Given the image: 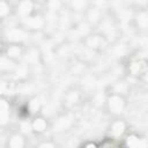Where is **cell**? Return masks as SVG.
I'll return each mask as SVG.
<instances>
[{
	"instance_id": "obj_1",
	"label": "cell",
	"mask_w": 148,
	"mask_h": 148,
	"mask_svg": "<svg viewBox=\"0 0 148 148\" xmlns=\"http://www.w3.org/2000/svg\"><path fill=\"white\" fill-rule=\"evenodd\" d=\"M108 106L112 113H120L125 108V101L119 94H113L108 99Z\"/></svg>"
},
{
	"instance_id": "obj_2",
	"label": "cell",
	"mask_w": 148,
	"mask_h": 148,
	"mask_svg": "<svg viewBox=\"0 0 148 148\" xmlns=\"http://www.w3.org/2000/svg\"><path fill=\"white\" fill-rule=\"evenodd\" d=\"M6 37L7 40L10 42V44H18L27 38V31L22 28H13L7 31Z\"/></svg>"
},
{
	"instance_id": "obj_3",
	"label": "cell",
	"mask_w": 148,
	"mask_h": 148,
	"mask_svg": "<svg viewBox=\"0 0 148 148\" xmlns=\"http://www.w3.org/2000/svg\"><path fill=\"white\" fill-rule=\"evenodd\" d=\"M23 25L25 29L38 30L44 25V20L40 16H28L23 18Z\"/></svg>"
},
{
	"instance_id": "obj_4",
	"label": "cell",
	"mask_w": 148,
	"mask_h": 148,
	"mask_svg": "<svg viewBox=\"0 0 148 148\" xmlns=\"http://www.w3.org/2000/svg\"><path fill=\"white\" fill-rule=\"evenodd\" d=\"M5 56L14 61L17 60L22 56V49H21L20 44H8V46L6 47V51H5Z\"/></svg>"
},
{
	"instance_id": "obj_5",
	"label": "cell",
	"mask_w": 148,
	"mask_h": 148,
	"mask_svg": "<svg viewBox=\"0 0 148 148\" xmlns=\"http://www.w3.org/2000/svg\"><path fill=\"white\" fill-rule=\"evenodd\" d=\"M9 120V104L2 97L0 101V124L3 126Z\"/></svg>"
},
{
	"instance_id": "obj_6",
	"label": "cell",
	"mask_w": 148,
	"mask_h": 148,
	"mask_svg": "<svg viewBox=\"0 0 148 148\" xmlns=\"http://www.w3.org/2000/svg\"><path fill=\"white\" fill-rule=\"evenodd\" d=\"M126 143H127V147L128 148H147V141L143 140V139H140L139 136L136 135H130L126 140Z\"/></svg>"
},
{
	"instance_id": "obj_7",
	"label": "cell",
	"mask_w": 148,
	"mask_h": 148,
	"mask_svg": "<svg viewBox=\"0 0 148 148\" xmlns=\"http://www.w3.org/2000/svg\"><path fill=\"white\" fill-rule=\"evenodd\" d=\"M32 8H34V5H32L31 1H21L17 5V13L24 18V17L30 16V13L32 12Z\"/></svg>"
},
{
	"instance_id": "obj_8",
	"label": "cell",
	"mask_w": 148,
	"mask_h": 148,
	"mask_svg": "<svg viewBox=\"0 0 148 148\" xmlns=\"http://www.w3.org/2000/svg\"><path fill=\"white\" fill-rule=\"evenodd\" d=\"M105 44V39L101 35H94L88 38V46L91 49H99Z\"/></svg>"
},
{
	"instance_id": "obj_9",
	"label": "cell",
	"mask_w": 148,
	"mask_h": 148,
	"mask_svg": "<svg viewBox=\"0 0 148 148\" xmlns=\"http://www.w3.org/2000/svg\"><path fill=\"white\" fill-rule=\"evenodd\" d=\"M0 68L1 71L3 72H9V71H13L16 68V65H15V61L9 59L8 57H6L5 54L1 57L0 59Z\"/></svg>"
},
{
	"instance_id": "obj_10",
	"label": "cell",
	"mask_w": 148,
	"mask_h": 148,
	"mask_svg": "<svg viewBox=\"0 0 148 148\" xmlns=\"http://www.w3.org/2000/svg\"><path fill=\"white\" fill-rule=\"evenodd\" d=\"M24 146V139L21 134H14L8 140V147L7 148H23Z\"/></svg>"
},
{
	"instance_id": "obj_11",
	"label": "cell",
	"mask_w": 148,
	"mask_h": 148,
	"mask_svg": "<svg viewBox=\"0 0 148 148\" xmlns=\"http://www.w3.org/2000/svg\"><path fill=\"white\" fill-rule=\"evenodd\" d=\"M31 125H32V131L37 133H42L46 130V120L42 117H36L31 123Z\"/></svg>"
},
{
	"instance_id": "obj_12",
	"label": "cell",
	"mask_w": 148,
	"mask_h": 148,
	"mask_svg": "<svg viewBox=\"0 0 148 148\" xmlns=\"http://www.w3.org/2000/svg\"><path fill=\"white\" fill-rule=\"evenodd\" d=\"M125 128H126L125 124H124L121 120H118V121H116V123L112 124V126H111V132L113 133V135L119 136V135H121V134L125 132Z\"/></svg>"
},
{
	"instance_id": "obj_13",
	"label": "cell",
	"mask_w": 148,
	"mask_h": 148,
	"mask_svg": "<svg viewBox=\"0 0 148 148\" xmlns=\"http://www.w3.org/2000/svg\"><path fill=\"white\" fill-rule=\"evenodd\" d=\"M39 59V52L37 49H30L25 54V60L29 64H36Z\"/></svg>"
},
{
	"instance_id": "obj_14",
	"label": "cell",
	"mask_w": 148,
	"mask_h": 148,
	"mask_svg": "<svg viewBox=\"0 0 148 148\" xmlns=\"http://www.w3.org/2000/svg\"><path fill=\"white\" fill-rule=\"evenodd\" d=\"M136 24L140 27V28H148V14L145 13V12H141L136 15Z\"/></svg>"
},
{
	"instance_id": "obj_15",
	"label": "cell",
	"mask_w": 148,
	"mask_h": 148,
	"mask_svg": "<svg viewBox=\"0 0 148 148\" xmlns=\"http://www.w3.org/2000/svg\"><path fill=\"white\" fill-rule=\"evenodd\" d=\"M71 126V120L68 118H60L54 124V131H64Z\"/></svg>"
},
{
	"instance_id": "obj_16",
	"label": "cell",
	"mask_w": 148,
	"mask_h": 148,
	"mask_svg": "<svg viewBox=\"0 0 148 148\" xmlns=\"http://www.w3.org/2000/svg\"><path fill=\"white\" fill-rule=\"evenodd\" d=\"M9 10H10L9 3L7 1H5V0H1L0 1V17L1 18L6 17L9 14Z\"/></svg>"
},
{
	"instance_id": "obj_17",
	"label": "cell",
	"mask_w": 148,
	"mask_h": 148,
	"mask_svg": "<svg viewBox=\"0 0 148 148\" xmlns=\"http://www.w3.org/2000/svg\"><path fill=\"white\" fill-rule=\"evenodd\" d=\"M145 68V64L142 61H134L132 65H131V72L133 74H139L140 72H142Z\"/></svg>"
},
{
	"instance_id": "obj_18",
	"label": "cell",
	"mask_w": 148,
	"mask_h": 148,
	"mask_svg": "<svg viewBox=\"0 0 148 148\" xmlns=\"http://www.w3.org/2000/svg\"><path fill=\"white\" fill-rule=\"evenodd\" d=\"M99 15H101V12H99L98 8H91V9L89 10V13H88V17H89V20H90L91 22L98 21Z\"/></svg>"
},
{
	"instance_id": "obj_19",
	"label": "cell",
	"mask_w": 148,
	"mask_h": 148,
	"mask_svg": "<svg viewBox=\"0 0 148 148\" xmlns=\"http://www.w3.org/2000/svg\"><path fill=\"white\" fill-rule=\"evenodd\" d=\"M29 109H30V111H32V112L37 111V110L39 109V101H38L37 98L31 99V101L29 102Z\"/></svg>"
},
{
	"instance_id": "obj_20",
	"label": "cell",
	"mask_w": 148,
	"mask_h": 148,
	"mask_svg": "<svg viewBox=\"0 0 148 148\" xmlns=\"http://www.w3.org/2000/svg\"><path fill=\"white\" fill-rule=\"evenodd\" d=\"M20 128H21V132H22V133H30V132L32 131V125L29 124L28 121H24V123L21 124Z\"/></svg>"
},
{
	"instance_id": "obj_21",
	"label": "cell",
	"mask_w": 148,
	"mask_h": 148,
	"mask_svg": "<svg viewBox=\"0 0 148 148\" xmlns=\"http://www.w3.org/2000/svg\"><path fill=\"white\" fill-rule=\"evenodd\" d=\"M77 31H79V34H81V35H86V34L89 31L88 24H87V23H81V24L79 25V28H77Z\"/></svg>"
},
{
	"instance_id": "obj_22",
	"label": "cell",
	"mask_w": 148,
	"mask_h": 148,
	"mask_svg": "<svg viewBox=\"0 0 148 148\" xmlns=\"http://www.w3.org/2000/svg\"><path fill=\"white\" fill-rule=\"evenodd\" d=\"M72 6L74 7V9H83L86 7V2L84 1H74V2H72Z\"/></svg>"
},
{
	"instance_id": "obj_23",
	"label": "cell",
	"mask_w": 148,
	"mask_h": 148,
	"mask_svg": "<svg viewBox=\"0 0 148 148\" xmlns=\"http://www.w3.org/2000/svg\"><path fill=\"white\" fill-rule=\"evenodd\" d=\"M76 99H77V95H76V92H71V94L67 96V102L71 103V104L75 103Z\"/></svg>"
},
{
	"instance_id": "obj_24",
	"label": "cell",
	"mask_w": 148,
	"mask_h": 148,
	"mask_svg": "<svg viewBox=\"0 0 148 148\" xmlns=\"http://www.w3.org/2000/svg\"><path fill=\"white\" fill-rule=\"evenodd\" d=\"M59 6H60V2H58V1H51V2L49 3L50 9H52V10L58 9V8H59Z\"/></svg>"
},
{
	"instance_id": "obj_25",
	"label": "cell",
	"mask_w": 148,
	"mask_h": 148,
	"mask_svg": "<svg viewBox=\"0 0 148 148\" xmlns=\"http://www.w3.org/2000/svg\"><path fill=\"white\" fill-rule=\"evenodd\" d=\"M117 89H118V91H117V92H119V94H120V92H124V91L127 89V87H126V84H125V83H120V84H118V86H117Z\"/></svg>"
},
{
	"instance_id": "obj_26",
	"label": "cell",
	"mask_w": 148,
	"mask_h": 148,
	"mask_svg": "<svg viewBox=\"0 0 148 148\" xmlns=\"http://www.w3.org/2000/svg\"><path fill=\"white\" fill-rule=\"evenodd\" d=\"M38 148H54V146H53V143H51V142H44V143L39 145Z\"/></svg>"
},
{
	"instance_id": "obj_27",
	"label": "cell",
	"mask_w": 148,
	"mask_h": 148,
	"mask_svg": "<svg viewBox=\"0 0 148 148\" xmlns=\"http://www.w3.org/2000/svg\"><path fill=\"white\" fill-rule=\"evenodd\" d=\"M83 148H97V147H96L94 143H88V145H86Z\"/></svg>"
}]
</instances>
